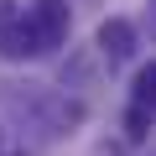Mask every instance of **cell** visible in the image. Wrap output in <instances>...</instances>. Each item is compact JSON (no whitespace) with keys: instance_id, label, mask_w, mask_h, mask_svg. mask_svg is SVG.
Masks as SVG:
<instances>
[{"instance_id":"6da1fadb","label":"cell","mask_w":156,"mask_h":156,"mask_svg":"<svg viewBox=\"0 0 156 156\" xmlns=\"http://www.w3.org/2000/svg\"><path fill=\"white\" fill-rule=\"evenodd\" d=\"M42 52H47V47H42L31 16L16 5V0H0V57L21 62V57H42Z\"/></svg>"},{"instance_id":"7a4b0ae2","label":"cell","mask_w":156,"mask_h":156,"mask_svg":"<svg viewBox=\"0 0 156 156\" xmlns=\"http://www.w3.org/2000/svg\"><path fill=\"white\" fill-rule=\"evenodd\" d=\"M26 16H31V26H37V37H42L47 52L68 37V5H62V0H31Z\"/></svg>"},{"instance_id":"3957f363","label":"cell","mask_w":156,"mask_h":156,"mask_svg":"<svg viewBox=\"0 0 156 156\" xmlns=\"http://www.w3.org/2000/svg\"><path fill=\"white\" fill-rule=\"evenodd\" d=\"M99 52H104L109 62H125V57L135 52V26H130L125 16H109V21L99 26Z\"/></svg>"},{"instance_id":"277c9868","label":"cell","mask_w":156,"mask_h":156,"mask_svg":"<svg viewBox=\"0 0 156 156\" xmlns=\"http://www.w3.org/2000/svg\"><path fill=\"white\" fill-rule=\"evenodd\" d=\"M151 120H156V109H146V104H130V115H125V135L140 146V140L151 135Z\"/></svg>"},{"instance_id":"5b68a950","label":"cell","mask_w":156,"mask_h":156,"mask_svg":"<svg viewBox=\"0 0 156 156\" xmlns=\"http://www.w3.org/2000/svg\"><path fill=\"white\" fill-rule=\"evenodd\" d=\"M135 104L156 109V62H151V68H140V78H135Z\"/></svg>"},{"instance_id":"8992f818","label":"cell","mask_w":156,"mask_h":156,"mask_svg":"<svg viewBox=\"0 0 156 156\" xmlns=\"http://www.w3.org/2000/svg\"><path fill=\"white\" fill-rule=\"evenodd\" d=\"M0 146H5V140H0Z\"/></svg>"}]
</instances>
